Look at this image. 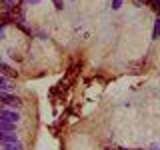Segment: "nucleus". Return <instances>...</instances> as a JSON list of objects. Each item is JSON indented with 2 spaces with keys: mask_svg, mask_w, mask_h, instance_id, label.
<instances>
[{
  "mask_svg": "<svg viewBox=\"0 0 160 150\" xmlns=\"http://www.w3.org/2000/svg\"><path fill=\"white\" fill-rule=\"evenodd\" d=\"M0 102H4V104H8V106H22V102H20V98L18 96H12V94H8V92H0Z\"/></svg>",
  "mask_w": 160,
  "mask_h": 150,
  "instance_id": "f257e3e1",
  "label": "nucleus"
},
{
  "mask_svg": "<svg viewBox=\"0 0 160 150\" xmlns=\"http://www.w3.org/2000/svg\"><path fill=\"white\" fill-rule=\"evenodd\" d=\"M0 120H6V122H12V124H16L20 116H18V112H14V110H6V108H0Z\"/></svg>",
  "mask_w": 160,
  "mask_h": 150,
  "instance_id": "f03ea898",
  "label": "nucleus"
},
{
  "mask_svg": "<svg viewBox=\"0 0 160 150\" xmlns=\"http://www.w3.org/2000/svg\"><path fill=\"white\" fill-rule=\"evenodd\" d=\"M2 148L4 150H22V144L18 140H14V142H2Z\"/></svg>",
  "mask_w": 160,
  "mask_h": 150,
  "instance_id": "7ed1b4c3",
  "label": "nucleus"
},
{
  "mask_svg": "<svg viewBox=\"0 0 160 150\" xmlns=\"http://www.w3.org/2000/svg\"><path fill=\"white\" fill-rule=\"evenodd\" d=\"M16 140V134L12 132H0V142H14Z\"/></svg>",
  "mask_w": 160,
  "mask_h": 150,
  "instance_id": "20e7f679",
  "label": "nucleus"
},
{
  "mask_svg": "<svg viewBox=\"0 0 160 150\" xmlns=\"http://www.w3.org/2000/svg\"><path fill=\"white\" fill-rule=\"evenodd\" d=\"M154 38H160V16L156 18V24H154V32H152Z\"/></svg>",
  "mask_w": 160,
  "mask_h": 150,
  "instance_id": "39448f33",
  "label": "nucleus"
},
{
  "mask_svg": "<svg viewBox=\"0 0 160 150\" xmlns=\"http://www.w3.org/2000/svg\"><path fill=\"white\" fill-rule=\"evenodd\" d=\"M0 72L2 74H14V72H10V68L6 66V64H0Z\"/></svg>",
  "mask_w": 160,
  "mask_h": 150,
  "instance_id": "423d86ee",
  "label": "nucleus"
},
{
  "mask_svg": "<svg viewBox=\"0 0 160 150\" xmlns=\"http://www.w3.org/2000/svg\"><path fill=\"white\" fill-rule=\"evenodd\" d=\"M122 6V0H112V10H118Z\"/></svg>",
  "mask_w": 160,
  "mask_h": 150,
  "instance_id": "0eeeda50",
  "label": "nucleus"
},
{
  "mask_svg": "<svg viewBox=\"0 0 160 150\" xmlns=\"http://www.w3.org/2000/svg\"><path fill=\"white\" fill-rule=\"evenodd\" d=\"M28 4H36V2H40V0H26Z\"/></svg>",
  "mask_w": 160,
  "mask_h": 150,
  "instance_id": "6e6552de",
  "label": "nucleus"
}]
</instances>
